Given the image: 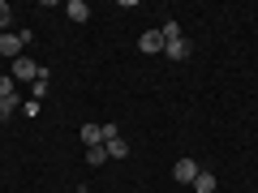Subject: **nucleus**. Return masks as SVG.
I'll return each mask as SVG.
<instances>
[{
  "instance_id": "obj_10",
  "label": "nucleus",
  "mask_w": 258,
  "mask_h": 193,
  "mask_svg": "<svg viewBox=\"0 0 258 193\" xmlns=\"http://www.w3.org/2000/svg\"><path fill=\"white\" fill-rule=\"evenodd\" d=\"M86 163H91V167L108 163V146H91V150H86Z\"/></svg>"
},
{
  "instance_id": "obj_6",
  "label": "nucleus",
  "mask_w": 258,
  "mask_h": 193,
  "mask_svg": "<svg viewBox=\"0 0 258 193\" xmlns=\"http://www.w3.org/2000/svg\"><path fill=\"white\" fill-rule=\"evenodd\" d=\"M82 142L86 146H103V125H82Z\"/></svg>"
},
{
  "instance_id": "obj_1",
  "label": "nucleus",
  "mask_w": 258,
  "mask_h": 193,
  "mask_svg": "<svg viewBox=\"0 0 258 193\" xmlns=\"http://www.w3.org/2000/svg\"><path fill=\"white\" fill-rule=\"evenodd\" d=\"M13 82H39V64L26 60V56H18L13 60Z\"/></svg>"
},
{
  "instance_id": "obj_13",
  "label": "nucleus",
  "mask_w": 258,
  "mask_h": 193,
  "mask_svg": "<svg viewBox=\"0 0 258 193\" xmlns=\"http://www.w3.org/2000/svg\"><path fill=\"white\" fill-rule=\"evenodd\" d=\"M18 112V99H0V120H9Z\"/></svg>"
},
{
  "instance_id": "obj_9",
  "label": "nucleus",
  "mask_w": 258,
  "mask_h": 193,
  "mask_svg": "<svg viewBox=\"0 0 258 193\" xmlns=\"http://www.w3.org/2000/svg\"><path fill=\"white\" fill-rule=\"evenodd\" d=\"M108 159H129V142H125V138L108 142Z\"/></svg>"
},
{
  "instance_id": "obj_11",
  "label": "nucleus",
  "mask_w": 258,
  "mask_h": 193,
  "mask_svg": "<svg viewBox=\"0 0 258 193\" xmlns=\"http://www.w3.org/2000/svg\"><path fill=\"white\" fill-rule=\"evenodd\" d=\"M159 35H164V43H176V39H181V26H176V22H164Z\"/></svg>"
},
{
  "instance_id": "obj_12",
  "label": "nucleus",
  "mask_w": 258,
  "mask_h": 193,
  "mask_svg": "<svg viewBox=\"0 0 258 193\" xmlns=\"http://www.w3.org/2000/svg\"><path fill=\"white\" fill-rule=\"evenodd\" d=\"M0 99H18V86H13V77H0Z\"/></svg>"
},
{
  "instance_id": "obj_4",
  "label": "nucleus",
  "mask_w": 258,
  "mask_h": 193,
  "mask_svg": "<svg viewBox=\"0 0 258 193\" xmlns=\"http://www.w3.org/2000/svg\"><path fill=\"white\" fill-rule=\"evenodd\" d=\"M172 176H176V180H181V184H194V176H198V163H194V159H176Z\"/></svg>"
},
{
  "instance_id": "obj_5",
  "label": "nucleus",
  "mask_w": 258,
  "mask_h": 193,
  "mask_svg": "<svg viewBox=\"0 0 258 193\" xmlns=\"http://www.w3.org/2000/svg\"><path fill=\"white\" fill-rule=\"evenodd\" d=\"M164 56H168V60H185V56H189V43H185V39H176V43H164Z\"/></svg>"
},
{
  "instance_id": "obj_3",
  "label": "nucleus",
  "mask_w": 258,
  "mask_h": 193,
  "mask_svg": "<svg viewBox=\"0 0 258 193\" xmlns=\"http://www.w3.org/2000/svg\"><path fill=\"white\" fill-rule=\"evenodd\" d=\"M138 52H147V56L164 52V35H159V30H147V35L138 39Z\"/></svg>"
},
{
  "instance_id": "obj_15",
  "label": "nucleus",
  "mask_w": 258,
  "mask_h": 193,
  "mask_svg": "<svg viewBox=\"0 0 258 193\" xmlns=\"http://www.w3.org/2000/svg\"><path fill=\"white\" fill-rule=\"evenodd\" d=\"M9 13H13V9H9V0H0V30L9 26Z\"/></svg>"
},
{
  "instance_id": "obj_8",
  "label": "nucleus",
  "mask_w": 258,
  "mask_h": 193,
  "mask_svg": "<svg viewBox=\"0 0 258 193\" xmlns=\"http://www.w3.org/2000/svg\"><path fill=\"white\" fill-rule=\"evenodd\" d=\"M215 184H220V180H215L211 172H198V176H194V189H198V193H215Z\"/></svg>"
},
{
  "instance_id": "obj_7",
  "label": "nucleus",
  "mask_w": 258,
  "mask_h": 193,
  "mask_svg": "<svg viewBox=\"0 0 258 193\" xmlns=\"http://www.w3.org/2000/svg\"><path fill=\"white\" fill-rule=\"evenodd\" d=\"M64 13H69L74 22H86V18H91V9H86V0H69V5H64Z\"/></svg>"
},
{
  "instance_id": "obj_14",
  "label": "nucleus",
  "mask_w": 258,
  "mask_h": 193,
  "mask_svg": "<svg viewBox=\"0 0 258 193\" xmlns=\"http://www.w3.org/2000/svg\"><path fill=\"white\" fill-rule=\"evenodd\" d=\"M120 138V129L116 125H103V146H108V142H116Z\"/></svg>"
},
{
  "instance_id": "obj_2",
  "label": "nucleus",
  "mask_w": 258,
  "mask_h": 193,
  "mask_svg": "<svg viewBox=\"0 0 258 193\" xmlns=\"http://www.w3.org/2000/svg\"><path fill=\"white\" fill-rule=\"evenodd\" d=\"M22 47H26L22 30H18V35H0V56H9V60H18V56H22Z\"/></svg>"
}]
</instances>
